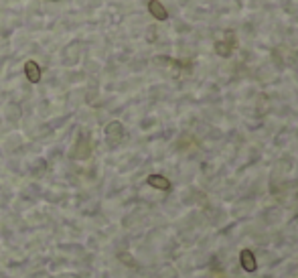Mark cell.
Returning a JSON list of instances; mask_svg holds the SVG:
<instances>
[{"instance_id": "obj_1", "label": "cell", "mask_w": 298, "mask_h": 278, "mask_svg": "<svg viewBox=\"0 0 298 278\" xmlns=\"http://www.w3.org/2000/svg\"><path fill=\"white\" fill-rule=\"evenodd\" d=\"M238 47V37L234 31H227L225 37L221 41L215 43V53H217L219 57H229L231 53H234V49Z\"/></svg>"}, {"instance_id": "obj_2", "label": "cell", "mask_w": 298, "mask_h": 278, "mask_svg": "<svg viewBox=\"0 0 298 278\" xmlns=\"http://www.w3.org/2000/svg\"><path fill=\"white\" fill-rule=\"evenodd\" d=\"M106 138H108L110 146L120 144V142L124 140V126H122V122H118V120L110 122V124L106 126Z\"/></svg>"}, {"instance_id": "obj_3", "label": "cell", "mask_w": 298, "mask_h": 278, "mask_svg": "<svg viewBox=\"0 0 298 278\" xmlns=\"http://www.w3.org/2000/svg\"><path fill=\"white\" fill-rule=\"evenodd\" d=\"M89 154H91L89 138H88V136H79V140H77V144H75L71 156H73V158H89Z\"/></svg>"}, {"instance_id": "obj_4", "label": "cell", "mask_w": 298, "mask_h": 278, "mask_svg": "<svg viewBox=\"0 0 298 278\" xmlns=\"http://www.w3.org/2000/svg\"><path fill=\"white\" fill-rule=\"evenodd\" d=\"M25 75H27V79L30 81V84H39L41 81V75H43V71H41V65L37 63V61H27L25 63Z\"/></svg>"}, {"instance_id": "obj_5", "label": "cell", "mask_w": 298, "mask_h": 278, "mask_svg": "<svg viewBox=\"0 0 298 278\" xmlns=\"http://www.w3.org/2000/svg\"><path fill=\"white\" fill-rule=\"evenodd\" d=\"M148 12H150L156 21H167L169 19V10L164 8L160 0H148Z\"/></svg>"}, {"instance_id": "obj_6", "label": "cell", "mask_w": 298, "mask_h": 278, "mask_svg": "<svg viewBox=\"0 0 298 278\" xmlns=\"http://www.w3.org/2000/svg\"><path fill=\"white\" fill-rule=\"evenodd\" d=\"M146 183L150 187H154V189H158V191H171V187H173V183L162 175H148Z\"/></svg>"}, {"instance_id": "obj_7", "label": "cell", "mask_w": 298, "mask_h": 278, "mask_svg": "<svg viewBox=\"0 0 298 278\" xmlns=\"http://www.w3.org/2000/svg\"><path fill=\"white\" fill-rule=\"evenodd\" d=\"M239 260H241V266H243V270L245 272H254L256 268H258V264H256V256H254V252L252 250H241V254H239Z\"/></svg>"}, {"instance_id": "obj_8", "label": "cell", "mask_w": 298, "mask_h": 278, "mask_svg": "<svg viewBox=\"0 0 298 278\" xmlns=\"http://www.w3.org/2000/svg\"><path fill=\"white\" fill-rule=\"evenodd\" d=\"M55 2H57V0H55Z\"/></svg>"}]
</instances>
